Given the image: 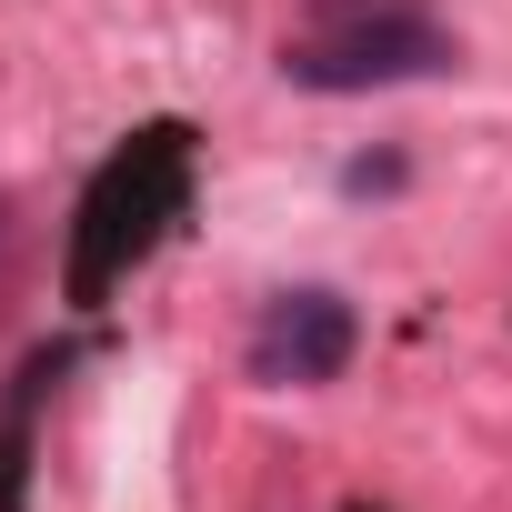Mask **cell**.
Instances as JSON below:
<instances>
[{
  "mask_svg": "<svg viewBox=\"0 0 512 512\" xmlns=\"http://www.w3.org/2000/svg\"><path fill=\"white\" fill-rule=\"evenodd\" d=\"M191 211V121H141L81 191L71 211V262H61V302L101 312L151 251L171 241V221Z\"/></svg>",
  "mask_w": 512,
  "mask_h": 512,
  "instance_id": "1",
  "label": "cell"
},
{
  "mask_svg": "<svg viewBox=\"0 0 512 512\" xmlns=\"http://www.w3.org/2000/svg\"><path fill=\"white\" fill-rule=\"evenodd\" d=\"M462 61L452 21L432 0H302L282 31V81L292 91H402V81H442Z\"/></svg>",
  "mask_w": 512,
  "mask_h": 512,
  "instance_id": "2",
  "label": "cell"
},
{
  "mask_svg": "<svg viewBox=\"0 0 512 512\" xmlns=\"http://www.w3.org/2000/svg\"><path fill=\"white\" fill-rule=\"evenodd\" d=\"M352 342H362V322H352L342 292H272L262 322H251V342H241V362L272 392H312V382H332L352 362Z\"/></svg>",
  "mask_w": 512,
  "mask_h": 512,
  "instance_id": "3",
  "label": "cell"
},
{
  "mask_svg": "<svg viewBox=\"0 0 512 512\" xmlns=\"http://www.w3.org/2000/svg\"><path fill=\"white\" fill-rule=\"evenodd\" d=\"M61 372H71V342H41L11 372V402H0V512H31V422H41Z\"/></svg>",
  "mask_w": 512,
  "mask_h": 512,
  "instance_id": "4",
  "label": "cell"
},
{
  "mask_svg": "<svg viewBox=\"0 0 512 512\" xmlns=\"http://www.w3.org/2000/svg\"><path fill=\"white\" fill-rule=\"evenodd\" d=\"M352 512H372V502H352Z\"/></svg>",
  "mask_w": 512,
  "mask_h": 512,
  "instance_id": "5",
  "label": "cell"
}]
</instances>
